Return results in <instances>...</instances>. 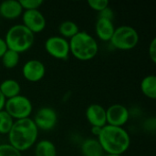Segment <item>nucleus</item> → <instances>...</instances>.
Listing matches in <instances>:
<instances>
[{
    "label": "nucleus",
    "instance_id": "nucleus-1",
    "mask_svg": "<svg viewBox=\"0 0 156 156\" xmlns=\"http://www.w3.org/2000/svg\"><path fill=\"white\" fill-rule=\"evenodd\" d=\"M38 133L32 118L15 121L7 134L8 144L20 153L27 151L37 142Z\"/></svg>",
    "mask_w": 156,
    "mask_h": 156
},
{
    "label": "nucleus",
    "instance_id": "nucleus-2",
    "mask_svg": "<svg viewBox=\"0 0 156 156\" xmlns=\"http://www.w3.org/2000/svg\"><path fill=\"white\" fill-rule=\"evenodd\" d=\"M104 154L122 155L131 145V137L123 127L105 125L98 136Z\"/></svg>",
    "mask_w": 156,
    "mask_h": 156
},
{
    "label": "nucleus",
    "instance_id": "nucleus-3",
    "mask_svg": "<svg viewBox=\"0 0 156 156\" xmlns=\"http://www.w3.org/2000/svg\"><path fill=\"white\" fill-rule=\"evenodd\" d=\"M70 54L80 61L93 59L99 52V44L94 37L86 31H80L69 40Z\"/></svg>",
    "mask_w": 156,
    "mask_h": 156
},
{
    "label": "nucleus",
    "instance_id": "nucleus-4",
    "mask_svg": "<svg viewBox=\"0 0 156 156\" xmlns=\"http://www.w3.org/2000/svg\"><path fill=\"white\" fill-rule=\"evenodd\" d=\"M4 39L8 49L21 54L31 48L35 41V35L22 24H17L8 28Z\"/></svg>",
    "mask_w": 156,
    "mask_h": 156
},
{
    "label": "nucleus",
    "instance_id": "nucleus-5",
    "mask_svg": "<svg viewBox=\"0 0 156 156\" xmlns=\"http://www.w3.org/2000/svg\"><path fill=\"white\" fill-rule=\"evenodd\" d=\"M140 40L138 31L131 26H120L115 27L111 38V44L119 50H131L134 48Z\"/></svg>",
    "mask_w": 156,
    "mask_h": 156
},
{
    "label": "nucleus",
    "instance_id": "nucleus-6",
    "mask_svg": "<svg viewBox=\"0 0 156 156\" xmlns=\"http://www.w3.org/2000/svg\"><path fill=\"white\" fill-rule=\"evenodd\" d=\"M5 111L15 120H23L27 118H31L33 105L31 101L24 96L17 95L14 98L8 99L5 101Z\"/></svg>",
    "mask_w": 156,
    "mask_h": 156
},
{
    "label": "nucleus",
    "instance_id": "nucleus-7",
    "mask_svg": "<svg viewBox=\"0 0 156 156\" xmlns=\"http://www.w3.org/2000/svg\"><path fill=\"white\" fill-rule=\"evenodd\" d=\"M46 52L54 58L65 60L69 55V40L60 36H51L45 41Z\"/></svg>",
    "mask_w": 156,
    "mask_h": 156
},
{
    "label": "nucleus",
    "instance_id": "nucleus-8",
    "mask_svg": "<svg viewBox=\"0 0 156 156\" xmlns=\"http://www.w3.org/2000/svg\"><path fill=\"white\" fill-rule=\"evenodd\" d=\"M32 120L38 131H51L57 125L58 114L51 107H42L37 110Z\"/></svg>",
    "mask_w": 156,
    "mask_h": 156
},
{
    "label": "nucleus",
    "instance_id": "nucleus-9",
    "mask_svg": "<svg viewBox=\"0 0 156 156\" xmlns=\"http://www.w3.org/2000/svg\"><path fill=\"white\" fill-rule=\"evenodd\" d=\"M22 25L25 26L34 35L42 32L47 26L45 16L39 9L24 11L22 14Z\"/></svg>",
    "mask_w": 156,
    "mask_h": 156
},
{
    "label": "nucleus",
    "instance_id": "nucleus-10",
    "mask_svg": "<svg viewBox=\"0 0 156 156\" xmlns=\"http://www.w3.org/2000/svg\"><path fill=\"white\" fill-rule=\"evenodd\" d=\"M106 119L108 125L123 127L130 119V112L124 105L115 103L106 109Z\"/></svg>",
    "mask_w": 156,
    "mask_h": 156
},
{
    "label": "nucleus",
    "instance_id": "nucleus-11",
    "mask_svg": "<svg viewBox=\"0 0 156 156\" xmlns=\"http://www.w3.org/2000/svg\"><path fill=\"white\" fill-rule=\"evenodd\" d=\"M22 75L29 82H38L46 75V67L38 59H29L22 68Z\"/></svg>",
    "mask_w": 156,
    "mask_h": 156
},
{
    "label": "nucleus",
    "instance_id": "nucleus-12",
    "mask_svg": "<svg viewBox=\"0 0 156 156\" xmlns=\"http://www.w3.org/2000/svg\"><path fill=\"white\" fill-rule=\"evenodd\" d=\"M86 119L91 127H104L107 125L106 109L97 103L90 104L86 109Z\"/></svg>",
    "mask_w": 156,
    "mask_h": 156
},
{
    "label": "nucleus",
    "instance_id": "nucleus-13",
    "mask_svg": "<svg viewBox=\"0 0 156 156\" xmlns=\"http://www.w3.org/2000/svg\"><path fill=\"white\" fill-rule=\"evenodd\" d=\"M24 10L17 0H5L0 4V16L8 20H14L22 16Z\"/></svg>",
    "mask_w": 156,
    "mask_h": 156
},
{
    "label": "nucleus",
    "instance_id": "nucleus-14",
    "mask_svg": "<svg viewBox=\"0 0 156 156\" xmlns=\"http://www.w3.org/2000/svg\"><path fill=\"white\" fill-rule=\"evenodd\" d=\"M115 27L113 24V20L98 17L95 25V32L99 39L104 42H110Z\"/></svg>",
    "mask_w": 156,
    "mask_h": 156
},
{
    "label": "nucleus",
    "instance_id": "nucleus-15",
    "mask_svg": "<svg viewBox=\"0 0 156 156\" xmlns=\"http://www.w3.org/2000/svg\"><path fill=\"white\" fill-rule=\"evenodd\" d=\"M80 151L83 156H104L102 147L97 138L85 139L80 145Z\"/></svg>",
    "mask_w": 156,
    "mask_h": 156
},
{
    "label": "nucleus",
    "instance_id": "nucleus-16",
    "mask_svg": "<svg viewBox=\"0 0 156 156\" xmlns=\"http://www.w3.org/2000/svg\"><path fill=\"white\" fill-rule=\"evenodd\" d=\"M0 92L8 100L20 94L21 86L19 82L14 79H6L0 83Z\"/></svg>",
    "mask_w": 156,
    "mask_h": 156
},
{
    "label": "nucleus",
    "instance_id": "nucleus-17",
    "mask_svg": "<svg viewBox=\"0 0 156 156\" xmlns=\"http://www.w3.org/2000/svg\"><path fill=\"white\" fill-rule=\"evenodd\" d=\"M141 90L143 94L150 100L156 99V77L148 75L141 81Z\"/></svg>",
    "mask_w": 156,
    "mask_h": 156
},
{
    "label": "nucleus",
    "instance_id": "nucleus-18",
    "mask_svg": "<svg viewBox=\"0 0 156 156\" xmlns=\"http://www.w3.org/2000/svg\"><path fill=\"white\" fill-rule=\"evenodd\" d=\"M35 146V156H57V149L49 140H40Z\"/></svg>",
    "mask_w": 156,
    "mask_h": 156
},
{
    "label": "nucleus",
    "instance_id": "nucleus-19",
    "mask_svg": "<svg viewBox=\"0 0 156 156\" xmlns=\"http://www.w3.org/2000/svg\"><path fill=\"white\" fill-rule=\"evenodd\" d=\"M58 32L59 36L69 40L71 37H73L75 35H77L80 32L79 26L71 20H65L60 23L58 26Z\"/></svg>",
    "mask_w": 156,
    "mask_h": 156
},
{
    "label": "nucleus",
    "instance_id": "nucleus-20",
    "mask_svg": "<svg viewBox=\"0 0 156 156\" xmlns=\"http://www.w3.org/2000/svg\"><path fill=\"white\" fill-rule=\"evenodd\" d=\"M19 59H20V54L11 49H7L5 53L3 55V57L1 58L3 66L8 69H12L16 68L19 63Z\"/></svg>",
    "mask_w": 156,
    "mask_h": 156
},
{
    "label": "nucleus",
    "instance_id": "nucleus-21",
    "mask_svg": "<svg viewBox=\"0 0 156 156\" xmlns=\"http://www.w3.org/2000/svg\"><path fill=\"white\" fill-rule=\"evenodd\" d=\"M15 120L5 111L0 112V135H7L14 124Z\"/></svg>",
    "mask_w": 156,
    "mask_h": 156
},
{
    "label": "nucleus",
    "instance_id": "nucleus-22",
    "mask_svg": "<svg viewBox=\"0 0 156 156\" xmlns=\"http://www.w3.org/2000/svg\"><path fill=\"white\" fill-rule=\"evenodd\" d=\"M24 11L27 10H37L41 7L44 4L43 0H20L19 1Z\"/></svg>",
    "mask_w": 156,
    "mask_h": 156
},
{
    "label": "nucleus",
    "instance_id": "nucleus-23",
    "mask_svg": "<svg viewBox=\"0 0 156 156\" xmlns=\"http://www.w3.org/2000/svg\"><path fill=\"white\" fill-rule=\"evenodd\" d=\"M0 156H22V154L9 144H0Z\"/></svg>",
    "mask_w": 156,
    "mask_h": 156
},
{
    "label": "nucleus",
    "instance_id": "nucleus-24",
    "mask_svg": "<svg viewBox=\"0 0 156 156\" xmlns=\"http://www.w3.org/2000/svg\"><path fill=\"white\" fill-rule=\"evenodd\" d=\"M110 5L108 0H89L88 5L94 11L100 13L103 9L107 8Z\"/></svg>",
    "mask_w": 156,
    "mask_h": 156
},
{
    "label": "nucleus",
    "instance_id": "nucleus-25",
    "mask_svg": "<svg viewBox=\"0 0 156 156\" xmlns=\"http://www.w3.org/2000/svg\"><path fill=\"white\" fill-rule=\"evenodd\" d=\"M148 54H149V58H151L152 62L154 64L156 63V38H153V40L150 43L149 46V49H148Z\"/></svg>",
    "mask_w": 156,
    "mask_h": 156
},
{
    "label": "nucleus",
    "instance_id": "nucleus-26",
    "mask_svg": "<svg viewBox=\"0 0 156 156\" xmlns=\"http://www.w3.org/2000/svg\"><path fill=\"white\" fill-rule=\"evenodd\" d=\"M113 11L112 10V8L110 6H108L107 8L103 9L102 11H101L99 13V16L98 17H102V18H107V19H111L113 20Z\"/></svg>",
    "mask_w": 156,
    "mask_h": 156
},
{
    "label": "nucleus",
    "instance_id": "nucleus-27",
    "mask_svg": "<svg viewBox=\"0 0 156 156\" xmlns=\"http://www.w3.org/2000/svg\"><path fill=\"white\" fill-rule=\"evenodd\" d=\"M7 46L6 43L5 41V39L3 37H0V58L3 57V55L5 53V51L7 50Z\"/></svg>",
    "mask_w": 156,
    "mask_h": 156
},
{
    "label": "nucleus",
    "instance_id": "nucleus-28",
    "mask_svg": "<svg viewBox=\"0 0 156 156\" xmlns=\"http://www.w3.org/2000/svg\"><path fill=\"white\" fill-rule=\"evenodd\" d=\"M101 129L102 128H101V127H91V133H92V134H93V136L95 138H98V136L101 133Z\"/></svg>",
    "mask_w": 156,
    "mask_h": 156
},
{
    "label": "nucleus",
    "instance_id": "nucleus-29",
    "mask_svg": "<svg viewBox=\"0 0 156 156\" xmlns=\"http://www.w3.org/2000/svg\"><path fill=\"white\" fill-rule=\"evenodd\" d=\"M6 99L4 97V95L0 92V112L5 110V105Z\"/></svg>",
    "mask_w": 156,
    "mask_h": 156
},
{
    "label": "nucleus",
    "instance_id": "nucleus-30",
    "mask_svg": "<svg viewBox=\"0 0 156 156\" xmlns=\"http://www.w3.org/2000/svg\"><path fill=\"white\" fill-rule=\"evenodd\" d=\"M105 156H122V155H118V154H106Z\"/></svg>",
    "mask_w": 156,
    "mask_h": 156
}]
</instances>
